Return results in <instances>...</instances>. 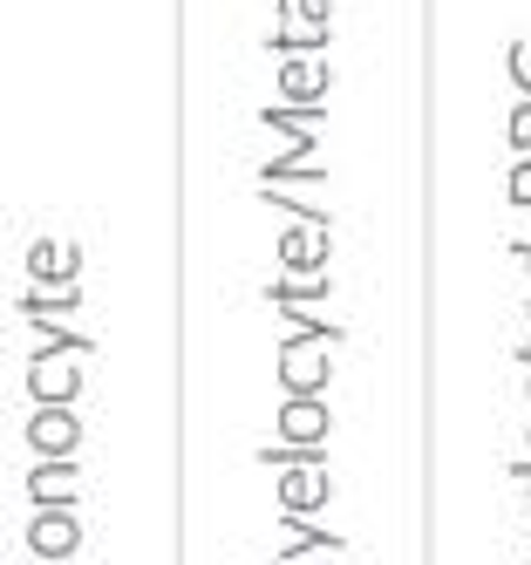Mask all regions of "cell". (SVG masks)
Returning <instances> with one entry per match:
<instances>
[{
	"instance_id": "obj_20",
	"label": "cell",
	"mask_w": 531,
	"mask_h": 565,
	"mask_svg": "<svg viewBox=\"0 0 531 565\" xmlns=\"http://www.w3.org/2000/svg\"><path fill=\"white\" fill-rule=\"evenodd\" d=\"M524 436H531V423H524Z\"/></svg>"
},
{
	"instance_id": "obj_13",
	"label": "cell",
	"mask_w": 531,
	"mask_h": 565,
	"mask_svg": "<svg viewBox=\"0 0 531 565\" xmlns=\"http://www.w3.org/2000/svg\"><path fill=\"white\" fill-rule=\"evenodd\" d=\"M327 8H334V0H279V14L294 28H327Z\"/></svg>"
},
{
	"instance_id": "obj_6",
	"label": "cell",
	"mask_w": 531,
	"mask_h": 565,
	"mask_svg": "<svg viewBox=\"0 0 531 565\" xmlns=\"http://www.w3.org/2000/svg\"><path fill=\"white\" fill-rule=\"evenodd\" d=\"M279 266H286V279L327 273V232H307V225L294 218V225H286V238H279Z\"/></svg>"
},
{
	"instance_id": "obj_12",
	"label": "cell",
	"mask_w": 531,
	"mask_h": 565,
	"mask_svg": "<svg viewBox=\"0 0 531 565\" xmlns=\"http://www.w3.org/2000/svg\"><path fill=\"white\" fill-rule=\"evenodd\" d=\"M28 313L41 320V328H55L62 313H82V294H75V287H68V294H55V300H41V294H34V300H28Z\"/></svg>"
},
{
	"instance_id": "obj_11",
	"label": "cell",
	"mask_w": 531,
	"mask_h": 565,
	"mask_svg": "<svg viewBox=\"0 0 531 565\" xmlns=\"http://www.w3.org/2000/svg\"><path fill=\"white\" fill-rule=\"evenodd\" d=\"M259 463H327V443H266L259 450Z\"/></svg>"
},
{
	"instance_id": "obj_2",
	"label": "cell",
	"mask_w": 531,
	"mask_h": 565,
	"mask_svg": "<svg viewBox=\"0 0 531 565\" xmlns=\"http://www.w3.org/2000/svg\"><path fill=\"white\" fill-rule=\"evenodd\" d=\"M327 348L334 341H307V334H294L279 348V382H286V395H320L327 388Z\"/></svg>"
},
{
	"instance_id": "obj_18",
	"label": "cell",
	"mask_w": 531,
	"mask_h": 565,
	"mask_svg": "<svg viewBox=\"0 0 531 565\" xmlns=\"http://www.w3.org/2000/svg\"><path fill=\"white\" fill-rule=\"evenodd\" d=\"M524 369H531V341H524Z\"/></svg>"
},
{
	"instance_id": "obj_3",
	"label": "cell",
	"mask_w": 531,
	"mask_h": 565,
	"mask_svg": "<svg viewBox=\"0 0 531 565\" xmlns=\"http://www.w3.org/2000/svg\"><path fill=\"white\" fill-rule=\"evenodd\" d=\"M28 545H34V558H49V565H75V552H82V524H75V511H68V504H41Z\"/></svg>"
},
{
	"instance_id": "obj_14",
	"label": "cell",
	"mask_w": 531,
	"mask_h": 565,
	"mask_svg": "<svg viewBox=\"0 0 531 565\" xmlns=\"http://www.w3.org/2000/svg\"><path fill=\"white\" fill-rule=\"evenodd\" d=\"M505 137H511V150H518V157H531V96H524V103L511 109V124H505Z\"/></svg>"
},
{
	"instance_id": "obj_10",
	"label": "cell",
	"mask_w": 531,
	"mask_h": 565,
	"mask_svg": "<svg viewBox=\"0 0 531 565\" xmlns=\"http://www.w3.org/2000/svg\"><path fill=\"white\" fill-rule=\"evenodd\" d=\"M28 273L34 279H82V253L75 246H34L28 253Z\"/></svg>"
},
{
	"instance_id": "obj_8",
	"label": "cell",
	"mask_w": 531,
	"mask_h": 565,
	"mask_svg": "<svg viewBox=\"0 0 531 565\" xmlns=\"http://www.w3.org/2000/svg\"><path fill=\"white\" fill-rule=\"evenodd\" d=\"M279 443H327V402L320 395H286Z\"/></svg>"
},
{
	"instance_id": "obj_5",
	"label": "cell",
	"mask_w": 531,
	"mask_h": 565,
	"mask_svg": "<svg viewBox=\"0 0 531 565\" xmlns=\"http://www.w3.org/2000/svg\"><path fill=\"white\" fill-rule=\"evenodd\" d=\"M327 504V463H279V511L314 518Z\"/></svg>"
},
{
	"instance_id": "obj_17",
	"label": "cell",
	"mask_w": 531,
	"mask_h": 565,
	"mask_svg": "<svg viewBox=\"0 0 531 565\" xmlns=\"http://www.w3.org/2000/svg\"><path fill=\"white\" fill-rule=\"evenodd\" d=\"M511 477H524V491H531V457H524V463H518V470H511Z\"/></svg>"
},
{
	"instance_id": "obj_1",
	"label": "cell",
	"mask_w": 531,
	"mask_h": 565,
	"mask_svg": "<svg viewBox=\"0 0 531 565\" xmlns=\"http://www.w3.org/2000/svg\"><path fill=\"white\" fill-rule=\"evenodd\" d=\"M96 354V341L89 334H55L49 348L34 354V402H75L82 395V361Z\"/></svg>"
},
{
	"instance_id": "obj_9",
	"label": "cell",
	"mask_w": 531,
	"mask_h": 565,
	"mask_svg": "<svg viewBox=\"0 0 531 565\" xmlns=\"http://www.w3.org/2000/svg\"><path fill=\"white\" fill-rule=\"evenodd\" d=\"M28 491H34V504H75L82 498V470L68 457H49V463L28 477Z\"/></svg>"
},
{
	"instance_id": "obj_4",
	"label": "cell",
	"mask_w": 531,
	"mask_h": 565,
	"mask_svg": "<svg viewBox=\"0 0 531 565\" xmlns=\"http://www.w3.org/2000/svg\"><path fill=\"white\" fill-rule=\"evenodd\" d=\"M320 89H327V68L307 55H279V96L286 109H300L307 124H320Z\"/></svg>"
},
{
	"instance_id": "obj_16",
	"label": "cell",
	"mask_w": 531,
	"mask_h": 565,
	"mask_svg": "<svg viewBox=\"0 0 531 565\" xmlns=\"http://www.w3.org/2000/svg\"><path fill=\"white\" fill-rule=\"evenodd\" d=\"M511 83L531 96V42H511Z\"/></svg>"
},
{
	"instance_id": "obj_19",
	"label": "cell",
	"mask_w": 531,
	"mask_h": 565,
	"mask_svg": "<svg viewBox=\"0 0 531 565\" xmlns=\"http://www.w3.org/2000/svg\"><path fill=\"white\" fill-rule=\"evenodd\" d=\"M518 259H524V266H531V246H524V253H518Z\"/></svg>"
},
{
	"instance_id": "obj_15",
	"label": "cell",
	"mask_w": 531,
	"mask_h": 565,
	"mask_svg": "<svg viewBox=\"0 0 531 565\" xmlns=\"http://www.w3.org/2000/svg\"><path fill=\"white\" fill-rule=\"evenodd\" d=\"M511 205H531V157H518V164H511Z\"/></svg>"
},
{
	"instance_id": "obj_7",
	"label": "cell",
	"mask_w": 531,
	"mask_h": 565,
	"mask_svg": "<svg viewBox=\"0 0 531 565\" xmlns=\"http://www.w3.org/2000/svg\"><path fill=\"white\" fill-rule=\"evenodd\" d=\"M28 436H34L41 457H68L75 443H82V423L68 416V402H41V416L28 423Z\"/></svg>"
}]
</instances>
